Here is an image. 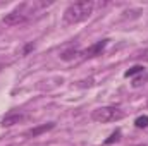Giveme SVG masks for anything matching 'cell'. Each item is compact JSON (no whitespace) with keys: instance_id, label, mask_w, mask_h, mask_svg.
<instances>
[{"instance_id":"52a82bcc","label":"cell","mask_w":148,"mask_h":146,"mask_svg":"<svg viewBox=\"0 0 148 146\" xmlns=\"http://www.w3.org/2000/svg\"><path fill=\"white\" fill-rule=\"evenodd\" d=\"M77 55H81V50H77V48H67V50H64L62 53H60V59L62 60H73V59H76Z\"/></svg>"},{"instance_id":"3957f363","label":"cell","mask_w":148,"mask_h":146,"mask_svg":"<svg viewBox=\"0 0 148 146\" xmlns=\"http://www.w3.org/2000/svg\"><path fill=\"white\" fill-rule=\"evenodd\" d=\"M122 117H124V112L119 107H100V108H95L91 112V119L95 122H100V124L115 122V120H121Z\"/></svg>"},{"instance_id":"5b68a950","label":"cell","mask_w":148,"mask_h":146,"mask_svg":"<svg viewBox=\"0 0 148 146\" xmlns=\"http://www.w3.org/2000/svg\"><path fill=\"white\" fill-rule=\"evenodd\" d=\"M109 41H110L109 38H105V40H100V41L93 43L91 46H88L86 50H83V52H81V55H83L84 59H90V57H97V55H102V53H103V50L107 48Z\"/></svg>"},{"instance_id":"277c9868","label":"cell","mask_w":148,"mask_h":146,"mask_svg":"<svg viewBox=\"0 0 148 146\" xmlns=\"http://www.w3.org/2000/svg\"><path fill=\"white\" fill-rule=\"evenodd\" d=\"M24 119H26V113H24V112H21V110H10V112H7V113L3 115L0 126H2V127H12V126L19 124V122L24 120Z\"/></svg>"},{"instance_id":"8992f818","label":"cell","mask_w":148,"mask_h":146,"mask_svg":"<svg viewBox=\"0 0 148 146\" xmlns=\"http://www.w3.org/2000/svg\"><path fill=\"white\" fill-rule=\"evenodd\" d=\"M53 127H55V122L41 124V126H36V127H33V129L26 131V132H24V136H26V138H36V136H40V134H43V132H47V131H52Z\"/></svg>"},{"instance_id":"7c38bea8","label":"cell","mask_w":148,"mask_h":146,"mask_svg":"<svg viewBox=\"0 0 148 146\" xmlns=\"http://www.w3.org/2000/svg\"><path fill=\"white\" fill-rule=\"evenodd\" d=\"M2 69H3V62L0 60V71H2Z\"/></svg>"},{"instance_id":"ba28073f","label":"cell","mask_w":148,"mask_h":146,"mask_svg":"<svg viewBox=\"0 0 148 146\" xmlns=\"http://www.w3.org/2000/svg\"><path fill=\"white\" fill-rule=\"evenodd\" d=\"M143 71H145L143 65H134V67H131L129 71L124 72V77H133V76H136V74H141Z\"/></svg>"},{"instance_id":"8fae6325","label":"cell","mask_w":148,"mask_h":146,"mask_svg":"<svg viewBox=\"0 0 148 146\" xmlns=\"http://www.w3.org/2000/svg\"><path fill=\"white\" fill-rule=\"evenodd\" d=\"M31 50H35V43H28V45L23 48V53H21V55H28Z\"/></svg>"},{"instance_id":"4fadbf2b","label":"cell","mask_w":148,"mask_h":146,"mask_svg":"<svg viewBox=\"0 0 148 146\" xmlns=\"http://www.w3.org/2000/svg\"><path fill=\"white\" fill-rule=\"evenodd\" d=\"M138 146H147V145H138Z\"/></svg>"},{"instance_id":"30bf717a","label":"cell","mask_w":148,"mask_h":146,"mask_svg":"<svg viewBox=\"0 0 148 146\" xmlns=\"http://www.w3.org/2000/svg\"><path fill=\"white\" fill-rule=\"evenodd\" d=\"M119 138H121V131L117 129L115 132H112V134H110V138H109V139H105V145H110V143H114V141H117Z\"/></svg>"},{"instance_id":"9c48e42d","label":"cell","mask_w":148,"mask_h":146,"mask_svg":"<svg viewBox=\"0 0 148 146\" xmlns=\"http://www.w3.org/2000/svg\"><path fill=\"white\" fill-rule=\"evenodd\" d=\"M134 126H136L138 129H145V127H148V115H140V117L134 120Z\"/></svg>"},{"instance_id":"7a4b0ae2","label":"cell","mask_w":148,"mask_h":146,"mask_svg":"<svg viewBox=\"0 0 148 146\" xmlns=\"http://www.w3.org/2000/svg\"><path fill=\"white\" fill-rule=\"evenodd\" d=\"M29 7H31V3H21V5H17L14 10H10L9 14L3 16L2 23L5 26H19V24L28 23L29 14H31V10H28Z\"/></svg>"},{"instance_id":"6da1fadb","label":"cell","mask_w":148,"mask_h":146,"mask_svg":"<svg viewBox=\"0 0 148 146\" xmlns=\"http://www.w3.org/2000/svg\"><path fill=\"white\" fill-rule=\"evenodd\" d=\"M93 9H95V3L91 0L74 2L64 10V21L67 24H79L93 14Z\"/></svg>"}]
</instances>
